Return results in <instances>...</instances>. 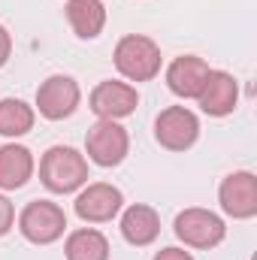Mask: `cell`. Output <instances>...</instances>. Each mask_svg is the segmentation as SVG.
Segmentation results:
<instances>
[{
    "mask_svg": "<svg viewBox=\"0 0 257 260\" xmlns=\"http://www.w3.org/2000/svg\"><path fill=\"white\" fill-rule=\"evenodd\" d=\"M34 121H37V112L24 100H18V97H3L0 100V136L18 139V136L34 130Z\"/></svg>",
    "mask_w": 257,
    "mask_h": 260,
    "instance_id": "17",
    "label": "cell"
},
{
    "mask_svg": "<svg viewBox=\"0 0 257 260\" xmlns=\"http://www.w3.org/2000/svg\"><path fill=\"white\" fill-rule=\"evenodd\" d=\"M173 230L188 248H203V251L221 245L224 236H227V224L215 212L200 209V206H191V209L179 212L176 221H173Z\"/></svg>",
    "mask_w": 257,
    "mask_h": 260,
    "instance_id": "4",
    "label": "cell"
},
{
    "mask_svg": "<svg viewBox=\"0 0 257 260\" xmlns=\"http://www.w3.org/2000/svg\"><path fill=\"white\" fill-rule=\"evenodd\" d=\"M160 49L151 37L127 34L115 46V70L127 82H151L160 73Z\"/></svg>",
    "mask_w": 257,
    "mask_h": 260,
    "instance_id": "2",
    "label": "cell"
},
{
    "mask_svg": "<svg viewBox=\"0 0 257 260\" xmlns=\"http://www.w3.org/2000/svg\"><path fill=\"white\" fill-rule=\"evenodd\" d=\"M79 100H82L79 82L73 76H64V73L49 76L37 88V109L49 121H64V118H70L79 109Z\"/></svg>",
    "mask_w": 257,
    "mask_h": 260,
    "instance_id": "6",
    "label": "cell"
},
{
    "mask_svg": "<svg viewBox=\"0 0 257 260\" xmlns=\"http://www.w3.org/2000/svg\"><path fill=\"white\" fill-rule=\"evenodd\" d=\"M85 151H88V160H94L97 167H118L130 151V136L118 121L100 118L94 127H88Z\"/></svg>",
    "mask_w": 257,
    "mask_h": 260,
    "instance_id": "5",
    "label": "cell"
},
{
    "mask_svg": "<svg viewBox=\"0 0 257 260\" xmlns=\"http://www.w3.org/2000/svg\"><path fill=\"white\" fill-rule=\"evenodd\" d=\"M212 67L206 64L203 58L197 55H179L173 64L167 67V85L176 97L182 100H197V94L203 91L206 85V76H209Z\"/></svg>",
    "mask_w": 257,
    "mask_h": 260,
    "instance_id": "12",
    "label": "cell"
},
{
    "mask_svg": "<svg viewBox=\"0 0 257 260\" xmlns=\"http://www.w3.org/2000/svg\"><path fill=\"white\" fill-rule=\"evenodd\" d=\"M197 103H200V109H203L206 115L224 118V115H230V112L236 109V103H239V82H236L230 73H224V70H209L206 85H203V91L197 94Z\"/></svg>",
    "mask_w": 257,
    "mask_h": 260,
    "instance_id": "11",
    "label": "cell"
},
{
    "mask_svg": "<svg viewBox=\"0 0 257 260\" xmlns=\"http://www.w3.org/2000/svg\"><path fill=\"white\" fill-rule=\"evenodd\" d=\"M9 55H12V37H9V30L0 24V67H6Z\"/></svg>",
    "mask_w": 257,
    "mask_h": 260,
    "instance_id": "19",
    "label": "cell"
},
{
    "mask_svg": "<svg viewBox=\"0 0 257 260\" xmlns=\"http://www.w3.org/2000/svg\"><path fill=\"white\" fill-rule=\"evenodd\" d=\"M121 236L136 248L151 245L160 236V215L151 206H145V203L127 206L124 215H121Z\"/></svg>",
    "mask_w": 257,
    "mask_h": 260,
    "instance_id": "13",
    "label": "cell"
},
{
    "mask_svg": "<svg viewBox=\"0 0 257 260\" xmlns=\"http://www.w3.org/2000/svg\"><path fill=\"white\" fill-rule=\"evenodd\" d=\"M34 176V154L18 142L0 145V191H18Z\"/></svg>",
    "mask_w": 257,
    "mask_h": 260,
    "instance_id": "14",
    "label": "cell"
},
{
    "mask_svg": "<svg viewBox=\"0 0 257 260\" xmlns=\"http://www.w3.org/2000/svg\"><path fill=\"white\" fill-rule=\"evenodd\" d=\"M151 260H194V257H191V251H185V248H160Z\"/></svg>",
    "mask_w": 257,
    "mask_h": 260,
    "instance_id": "20",
    "label": "cell"
},
{
    "mask_svg": "<svg viewBox=\"0 0 257 260\" xmlns=\"http://www.w3.org/2000/svg\"><path fill=\"white\" fill-rule=\"evenodd\" d=\"M121 206H124V197L109 182H94V185L82 188V194L73 203L76 215L85 224H106V221H112L121 212Z\"/></svg>",
    "mask_w": 257,
    "mask_h": 260,
    "instance_id": "9",
    "label": "cell"
},
{
    "mask_svg": "<svg viewBox=\"0 0 257 260\" xmlns=\"http://www.w3.org/2000/svg\"><path fill=\"white\" fill-rule=\"evenodd\" d=\"M15 224V206L9 203V197L0 194V236H6Z\"/></svg>",
    "mask_w": 257,
    "mask_h": 260,
    "instance_id": "18",
    "label": "cell"
},
{
    "mask_svg": "<svg viewBox=\"0 0 257 260\" xmlns=\"http://www.w3.org/2000/svg\"><path fill=\"white\" fill-rule=\"evenodd\" d=\"M18 230L27 242L34 245H52L64 236L67 230V215L64 209L52 200H34L21 209L18 215Z\"/></svg>",
    "mask_w": 257,
    "mask_h": 260,
    "instance_id": "3",
    "label": "cell"
},
{
    "mask_svg": "<svg viewBox=\"0 0 257 260\" xmlns=\"http://www.w3.org/2000/svg\"><path fill=\"white\" fill-rule=\"evenodd\" d=\"M88 103H91V112H94L97 118L118 121V118H127L130 112L139 106V94H136V88L127 85V82L106 79V82H100V85L91 91Z\"/></svg>",
    "mask_w": 257,
    "mask_h": 260,
    "instance_id": "10",
    "label": "cell"
},
{
    "mask_svg": "<svg viewBox=\"0 0 257 260\" xmlns=\"http://www.w3.org/2000/svg\"><path fill=\"white\" fill-rule=\"evenodd\" d=\"M40 182L52 194H73L88 182V160L70 145H52L40 160Z\"/></svg>",
    "mask_w": 257,
    "mask_h": 260,
    "instance_id": "1",
    "label": "cell"
},
{
    "mask_svg": "<svg viewBox=\"0 0 257 260\" xmlns=\"http://www.w3.org/2000/svg\"><path fill=\"white\" fill-rule=\"evenodd\" d=\"M218 203L224 209V215L236 218V221H248L257 215V179L254 173L239 170L230 173L221 188H218Z\"/></svg>",
    "mask_w": 257,
    "mask_h": 260,
    "instance_id": "8",
    "label": "cell"
},
{
    "mask_svg": "<svg viewBox=\"0 0 257 260\" xmlns=\"http://www.w3.org/2000/svg\"><path fill=\"white\" fill-rule=\"evenodd\" d=\"M154 139L170 151H188L200 139V118L188 106H167L154 118Z\"/></svg>",
    "mask_w": 257,
    "mask_h": 260,
    "instance_id": "7",
    "label": "cell"
},
{
    "mask_svg": "<svg viewBox=\"0 0 257 260\" xmlns=\"http://www.w3.org/2000/svg\"><path fill=\"white\" fill-rule=\"evenodd\" d=\"M67 260H109V239L94 227H79L67 236Z\"/></svg>",
    "mask_w": 257,
    "mask_h": 260,
    "instance_id": "16",
    "label": "cell"
},
{
    "mask_svg": "<svg viewBox=\"0 0 257 260\" xmlns=\"http://www.w3.org/2000/svg\"><path fill=\"white\" fill-rule=\"evenodd\" d=\"M67 21L79 40H97L106 27L103 0H67Z\"/></svg>",
    "mask_w": 257,
    "mask_h": 260,
    "instance_id": "15",
    "label": "cell"
}]
</instances>
